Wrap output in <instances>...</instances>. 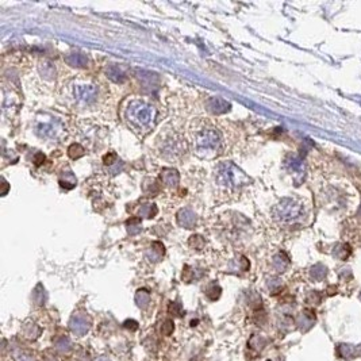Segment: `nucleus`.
I'll use <instances>...</instances> for the list:
<instances>
[{"mask_svg":"<svg viewBox=\"0 0 361 361\" xmlns=\"http://www.w3.org/2000/svg\"><path fill=\"white\" fill-rule=\"evenodd\" d=\"M89 329V323H87V319H81L80 317H76V318L72 321V330L76 333V334H84L87 333Z\"/></svg>","mask_w":361,"mask_h":361,"instance_id":"6","label":"nucleus"},{"mask_svg":"<svg viewBox=\"0 0 361 361\" xmlns=\"http://www.w3.org/2000/svg\"><path fill=\"white\" fill-rule=\"evenodd\" d=\"M68 154H69L72 158H79L84 154V149H83L79 143H73L69 149H68Z\"/></svg>","mask_w":361,"mask_h":361,"instance_id":"7","label":"nucleus"},{"mask_svg":"<svg viewBox=\"0 0 361 361\" xmlns=\"http://www.w3.org/2000/svg\"><path fill=\"white\" fill-rule=\"evenodd\" d=\"M112 160H116V154L111 153V154H107L106 157H104V164H112Z\"/></svg>","mask_w":361,"mask_h":361,"instance_id":"9","label":"nucleus"},{"mask_svg":"<svg viewBox=\"0 0 361 361\" xmlns=\"http://www.w3.org/2000/svg\"><path fill=\"white\" fill-rule=\"evenodd\" d=\"M195 146L198 152H204V153H218L222 145V139L218 131L212 127L202 129V130L195 135Z\"/></svg>","mask_w":361,"mask_h":361,"instance_id":"3","label":"nucleus"},{"mask_svg":"<svg viewBox=\"0 0 361 361\" xmlns=\"http://www.w3.org/2000/svg\"><path fill=\"white\" fill-rule=\"evenodd\" d=\"M98 91L95 88V85H89V84H84V85H77L75 88V97L77 98L81 102H91L97 98Z\"/></svg>","mask_w":361,"mask_h":361,"instance_id":"4","label":"nucleus"},{"mask_svg":"<svg viewBox=\"0 0 361 361\" xmlns=\"http://www.w3.org/2000/svg\"><path fill=\"white\" fill-rule=\"evenodd\" d=\"M43 161H45V156H43V154H41V153L37 154V160H35V164H37V165H39V164H42Z\"/></svg>","mask_w":361,"mask_h":361,"instance_id":"10","label":"nucleus"},{"mask_svg":"<svg viewBox=\"0 0 361 361\" xmlns=\"http://www.w3.org/2000/svg\"><path fill=\"white\" fill-rule=\"evenodd\" d=\"M72 58H75V61L70 62L72 65L81 66V65H83V64H85V58L83 57V56H80V54H73Z\"/></svg>","mask_w":361,"mask_h":361,"instance_id":"8","label":"nucleus"},{"mask_svg":"<svg viewBox=\"0 0 361 361\" xmlns=\"http://www.w3.org/2000/svg\"><path fill=\"white\" fill-rule=\"evenodd\" d=\"M156 108L143 100H131L126 107V119L135 130H145L156 119Z\"/></svg>","mask_w":361,"mask_h":361,"instance_id":"1","label":"nucleus"},{"mask_svg":"<svg viewBox=\"0 0 361 361\" xmlns=\"http://www.w3.org/2000/svg\"><path fill=\"white\" fill-rule=\"evenodd\" d=\"M207 107L212 114H223V112L229 111L230 104L227 103L226 100L221 99V98H212L207 102Z\"/></svg>","mask_w":361,"mask_h":361,"instance_id":"5","label":"nucleus"},{"mask_svg":"<svg viewBox=\"0 0 361 361\" xmlns=\"http://www.w3.org/2000/svg\"><path fill=\"white\" fill-rule=\"evenodd\" d=\"M215 179L218 185L225 188H237L248 180L241 169L237 168L231 162L219 164L215 171Z\"/></svg>","mask_w":361,"mask_h":361,"instance_id":"2","label":"nucleus"}]
</instances>
